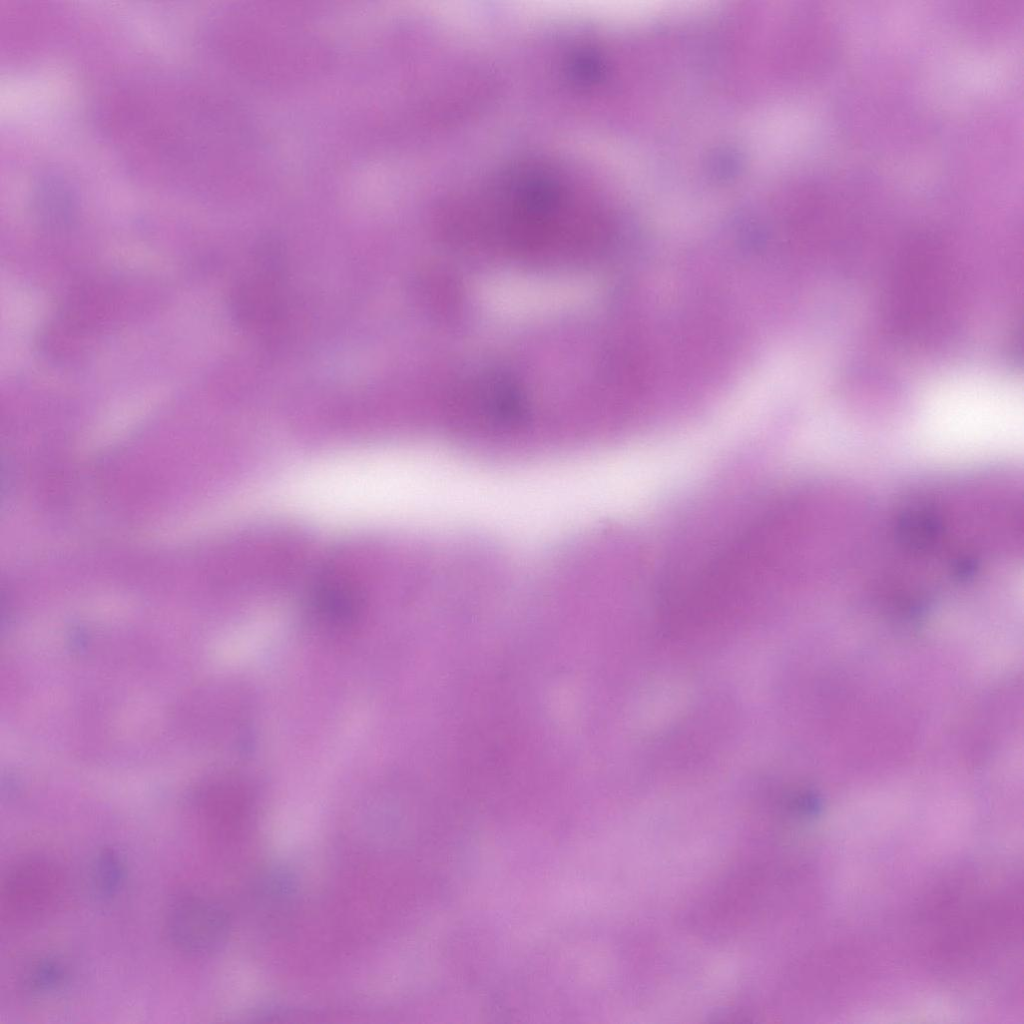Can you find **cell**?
Masks as SVG:
<instances>
[{"mask_svg":"<svg viewBox=\"0 0 1024 1024\" xmlns=\"http://www.w3.org/2000/svg\"><path fill=\"white\" fill-rule=\"evenodd\" d=\"M64 977V966L57 960L46 959L32 967L25 982L30 991L40 993L55 989Z\"/></svg>","mask_w":1024,"mask_h":1024,"instance_id":"52a82bcc","label":"cell"},{"mask_svg":"<svg viewBox=\"0 0 1024 1024\" xmlns=\"http://www.w3.org/2000/svg\"><path fill=\"white\" fill-rule=\"evenodd\" d=\"M455 220L518 245H536L587 229L586 195L564 170L541 160L505 168L452 204Z\"/></svg>","mask_w":1024,"mask_h":1024,"instance_id":"6da1fadb","label":"cell"},{"mask_svg":"<svg viewBox=\"0 0 1024 1024\" xmlns=\"http://www.w3.org/2000/svg\"><path fill=\"white\" fill-rule=\"evenodd\" d=\"M165 922L170 942L191 956L216 952L226 942L230 928L228 915L219 904L195 895L176 900Z\"/></svg>","mask_w":1024,"mask_h":1024,"instance_id":"3957f363","label":"cell"},{"mask_svg":"<svg viewBox=\"0 0 1024 1024\" xmlns=\"http://www.w3.org/2000/svg\"><path fill=\"white\" fill-rule=\"evenodd\" d=\"M279 256L264 254L261 267L244 279L232 296V309L239 323L250 328L266 326L281 312V264Z\"/></svg>","mask_w":1024,"mask_h":1024,"instance_id":"277c9868","label":"cell"},{"mask_svg":"<svg viewBox=\"0 0 1024 1024\" xmlns=\"http://www.w3.org/2000/svg\"><path fill=\"white\" fill-rule=\"evenodd\" d=\"M125 868L122 858L114 849H103L94 865V881L97 893L103 898L114 896L124 880Z\"/></svg>","mask_w":1024,"mask_h":1024,"instance_id":"5b68a950","label":"cell"},{"mask_svg":"<svg viewBox=\"0 0 1024 1024\" xmlns=\"http://www.w3.org/2000/svg\"><path fill=\"white\" fill-rule=\"evenodd\" d=\"M65 887L63 870L55 861L44 856L17 861L1 884L2 921L16 927L38 923L58 907Z\"/></svg>","mask_w":1024,"mask_h":1024,"instance_id":"7a4b0ae2","label":"cell"},{"mask_svg":"<svg viewBox=\"0 0 1024 1024\" xmlns=\"http://www.w3.org/2000/svg\"><path fill=\"white\" fill-rule=\"evenodd\" d=\"M320 611L331 621L346 622L355 615L358 607L352 592L339 587H326L317 595Z\"/></svg>","mask_w":1024,"mask_h":1024,"instance_id":"8992f818","label":"cell"}]
</instances>
